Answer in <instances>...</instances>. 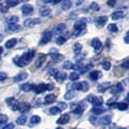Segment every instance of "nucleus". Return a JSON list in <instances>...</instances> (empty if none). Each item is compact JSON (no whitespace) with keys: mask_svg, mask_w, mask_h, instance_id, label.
Returning <instances> with one entry per match:
<instances>
[{"mask_svg":"<svg viewBox=\"0 0 129 129\" xmlns=\"http://www.w3.org/2000/svg\"><path fill=\"white\" fill-rule=\"evenodd\" d=\"M34 56H35V51L34 50L27 51L26 53H24L22 56H19V57L15 58L14 61H15V63L17 64L18 67H25V66H27V64L32 60Z\"/></svg>","mask_w":129,"mask_h":129,"instance_id":"1","label":"nucleus"},{"mask_svg":"<svg viewBox=\"0 0 129 129\" xmlns=\"http://www.w3.org/2000/svg\"><path fill=\"white\" fill-rule=\"evenodd\" d=\"M85 27H86V18H81L79 21H76L73 26V35L80 36L83 30H85Z\"/></svg>","mask_w":129,"mask_h":129,"instance_id":"2","label":"nucleus"},{"mask_svg":"<svg viewBox=\"0 0 129 129\" xmlns=\"http://www.w3.org/2000/svg\"><path fill=\"white\" fill-rule=\"evenodd\" d=\"M87 101L90 102L94 107H100L102 104L103 100H102V98H100V97H96L94 95H89L87 97Z\"/></svg>","mask_w":129,"mask_h":129,"instance_id":"3","label":"nucleus"},{"mask_svg":"<svg viewBox=\"0 0 129 129\" xmlns=\"http://www.w3.org/2000/svg\"><path fill=\"white\" fill-rule=\"evenodd\" d=\"M72 87L74 88L75 90H82V91H86L88 89V84L87 82L85 81H83V82H78V83H74Z\"/></svg>","mask_w":129,"mask_h":129,"instance_id":"4","label":"nucleus"},{"mask_svg":"<svg viewBox=\"0 0 129 129\" xmlns=\"http://www.w3.org/2000/svg\"><path fill=\"white\" fill-rule=\"evenodd\" d=\"M52 31L50 30H45V31H43V34H42V37H41V44H46L47 42H50L51 41V39H52Z\"/></svg>","mask_w":129,"mask_h":129,"instance_id":"5","label":"nucleus"},{"mask_svg":"<svg viewBox=\"0 0 129 129\" xmlns=\"http://www.w3.org/2000/svg\"><path fill=\"white\" fill-rule=\"evenodd\" d=\"M48 88H52V86L51 85H46V84H44V83H41V84H39V85H35V89L34 90L37 92V94H41V92L47 90Z\"/></svg>","mask_w":129,"mask_h":129,"instance_id":"6","label":"nucleus"},{"mask_svg":"<svg viewBox=\"0 0 129 129\" xmlns=\"http://www.w3.org/2000/svg\"><path fill=\"white\" fill-rule=\"evenodd\" d=\"M7 103L10 106V108H11L12 111L19 110V103L16 101L14 98H8V99H7Z\"/></svg>","mask_w":129,"mask_h":129,"instance_id":"7","label":"nucleus"},{"mask_svg":"<svg viewBox=\"0 0 129 129\" xmlns=\"http://www.w3.org/2000/svg\"><path fill=\"white\" fill-rule=\"evenodd\" d=\"M91 46L94 47V50L96 52H99L102 48V42L98 38H94L91 40Z\"/></svg>","mask_w":129,"mask_h":129,"instance_id":"8","label":"nucleus"},{"mask_svg":"<svg viewBox=\"0 0 129 129\" xmlns=\"http://www.w3.org/2000/svg\"><path fill=\"white\" fill-rule=\"evenodd\" d=\"M107 22H108V16H100V17L96 18V21H95L96 26L98 27V28L103 27L107 24Z\"/></svg>","mask_w":129,"mask_h":129,"instance_id":"9","label":"nucleus"},{"mask_svg":"<svg viewBox=\"0 0 129 129\" xmlns=\"http://www.w3.org/2000/svg\"><path fill=\"white\" fill-rule=\"evenodd\" d=\"M41 23L40 18H29V19H26L25 21V26L26 27H34V26H37Z\"/></svg>","mask_w":129,"mask_h":129,"instance_id":"10","label":"nucleus"},{"mask_svg":"<svg viewBox=\"0 0 129 129\" xmlns=\"http://www.w3.org/2000/svg\"><path fill=\"white\" fill-rule=\"evenodd\" d=\"M111 116L110 115H106V116H102V117H100L99 119H98V124H100V125H102V126H106V125H109L111 123Z\"/></svg>","mask_w":129,"mask_h":129,"instance_id":"11","label":"nucleus"},{"mask_svg":"<svg viewBox=\"0 0 129 129\" xmlns=\"http://www.w3.org/2000/svg\"><path fill=\"white\" fill-rule=\"evenodd\" d=\"M22 12L24 15H29L34 12V7L31 5H24L22 7Z\"/></svg>","mask_w":129,"mask_h":129,"instance_id":"12","label":"nucleus"},{"mask_svg":"<svg viewBox=\"0 0 129 129\" xmlns=\"http://www.w3.org/2000/svg\"><path fill=\"white\" fill-rule=\"evenodd\" d=\"M69 120H70V116L68 115V114H63V115H61V116H60V117L58 118L57 124H59V125H64V124L69 123Z\"/></svg>","mask_w":129,"mask_h":129,"instance_id":"13","label":"nucleus"},{"mask_svg":"<svg viewBox=\"0 0 129 129\" xmlns=\"http://www.w3.org/2000/svg\"><path fill=\"white\" fill-rule=\"evenodd\" d=\"M64 29H66V25H64V24H58V25L54 28V34L55 35H60L64 31Z\"/></svg>","mask_w":129,"mask_h":129,"instance_id":"14","label":"nucleus"},{"mask_svg":"<svg viewBox=\"0 0 129 129\" xmlns=\"http://www.w3.org/2000/svg\"><path fill=\"white\" fill-rule=\"evenodd\" d=\"M27 78H28V74L26 72H22V73H18L13 80H14V82H22V81L26 80Z\"/></svg>","mask_w":129,"mask_h":129,"instance_id":"15","label":"nucleus"},{"mask_svg":"<svg viewBox=\"0 0 129 129\" xmlns=\"http://www.w3.org/2000/svg\"><path fill=\"white\" fill-rule=\"evenodd\" d=\"M55 100H56V95L48 94V95L45 96V98H44V102L47 103V104H50V103H53Z\"/></svg>","mask_w":129,"mask_h":129,"instance_id":"16","label":"nucleus"},{"mask_svg":"<svg viewBox=\"0 0 129 129\" xmlns=\"http://www.w3.org/2000/svg\"><path fill=\"white\" fill-rule=\"evenodd\" d=\"M124 16H125V13L123 11H117V12H114L111 17H112V19H114V21H117V19H122Z\"/></svg>","mask_w":129,"mask_h":129,"instance_id":"17","label":"nucleus"},{"mask_svg":"<svg viewBox=\"0 0 129 129\" xmlns=\"http://www.w3.org/2000/svg\"><path fill=\"white\" fill-rule=\"evenodd\" d=\"M113 107H116L120 111H126L128 109V103L127 102H118V103L113 104Z\"/></svg>","mask_w":129,"mask_h":129,"instance_id":"18","label":"nucleus"},{"mask_svg":"<svg viewBox=\"0 0 129 129\" xmlns=\"http://www.w3.org/2000/svg\"><path fill=\"white\" fill-rule=\"evenodd\" d=\"M16 43H17V39L16 38L10 39V40H8V41L6 42V47L7 48H13L16 45Z\"/></svg>","mask_w":129,"mask_h":129,"instance_id":"19","label":"nucleus"},{"mask_svg":"<svg viewBox=\"0 0 129 129\" xmlns=\"http://www.w3.org/2000/svg\"><path fill=\"white\" fill-rule=\"evenodd\" d=\"M21 89L23 91H30L32 89H35V85H32V84H29V83H25L21 85Z\"/></svg>","mask_w":129,"mask_h":129,"instance_id":"20","label":"nucleus"},{"mask_svg":"<svg viewBox=\"0 0 129 129\" xmlns=\"http://www.w3.org/2000/svg\"><path fill=\"white\" fill-rule=\"evenodd\" d=\"M72 7V2L71 0H64V1L62 2V6H61V9L63 11H68L69 9H71Z\"/></svg>","mask_w":129,"mask_h":129,"instance_id":"21","label":"nucleus"},{"mask_svg":"<svg viewBox=\"0 0 129 129\" xmlns=\"http://www.w3.org/2000/svg\"><path fill=\"white\" fill-rule=\"evenodd\" d=\"M91 112L94 113V114H96V115H99V114H102V113L106 112V109H103L101 107H94L92 108V110H91Z\"/></svg>","mask_w":129,"mask_h":129,"instance_id":"22","label":"nucleus"},{"mask_svg":"<svg viewBox=\"0 0 129 129\" xmlns=\"http://www.w3.org/2000/svg\"><path fill=\"white\" fill-rule=\"evenodd\" d=\"M100 76H101V74H100V72L97 71V70L91 71L90 74H89V78H90V80H92V81H97V80L100 78Z\"/></svg>","mask_w":129,"mask_h":129,"instance_id":"23","label":"nucleus"},{"mask_svg":"<svg viewBox=\"0 0 129 129\" xmlns=\"http://www.w3.org/2000/svg\"><path fill=\"white\" fill-rule=\"evenodd\" d=\"M122 90H123V87H122L120 84H117V85L111 87V89H110V91L112 92V94H118V92H120Z\"/></svg>","mask_w":129,"mask_h":129,"instance_id":"24","label":"nucleus"},{"mask_svg":"<svg viewBox=\"0 0 129 129\" xmlns=\"http://www.w3.org/2000/svg\"><path fill=\"white\" fill-rule=\"evenodd\" d=\"M82 47H83L82 43L76 42V43H74V45H73V52L75 54H79L80 52H82Z\"/></svg>","mask_w":129,"mask_h":129,"instance_id":"25","label":"nucleus"},{"mask_svg":"<svg viewBox=\"0 0 129 129\" xmlns=\"http://www.w3.org/2000/svg\"><path fill=\"white\" fill-rule=\"evenodd\" d=\"M41 122V118H40V116L38 115H34L30 117V124L31 125H36V124H39Z\"/></svg>","mask_w":129,"mask_h":129,"instance_id":"26","label":"nucleus"},{"mask_svg":"<svg viewBox=\"0 0 129 129\" xmlns=\"http://www.w3.org/2000/svg\"><path fill=\"white\" fill-rule=\"evenodd\" d=\"M51 14V10L48 8H41L40 9V15L41 16H48Z\"/></svg>","mask_w":129,"mask_h":129,"instance_id":"27","label":"nucleus"},{"mask_svg":"<svg viewBox=\"0 0 129 129\" xmlns=\"http://www.w3.org/2000/svg\"><path fill=\"white\" fill-rule=\"evenodd\" d=\"M19 28H21V26L17 25V24H9L8 25V29L10 31H17L19 30Z\"/></svg>","mask_w":129,"mask_h":129,"instance_id":"28","label":"nucleus"},{"mask_svg":"<svg viewBox=\"0 0 129 129\" xmlns=\"http://www.w3.org/2000/svg\"><path fill=\"white\" fill-rule=\"evenodd\" d=\"M108 87H110V83H103V84H100L98 86V91H106L108 89Z\"/></svg>","mask_w":129,"mask_h":129,"instance_id":"29","label":"nucleus"},{"mask_svg":"<svg viewBox=\"0 0 129 129\" xmlns=\"http://www.w3.org/2000/svg\"><path fill=\"white\" fill-rule=\"evenodd\" d=\"M108 30L111 32H117L118 31V27L116 26V24H109L108 25Z\"/></svg>","mask_w":129,"mask_h":129,"instance_id":"30","label":"nucleus"},{"mask_svg":"<svg viewBox=\"0 0 129 129\" xmlns=\"http://www.w3.org/2000/svg\"><path fill=\"white\" fill-rule=\"evenodd\" d=\"M74 96H75L74 92L72 90H69V91H67L66 94H64V99L66 100H71V99L74 98Z\"/></svg>","mask_w":129,"mask_h":129,"instance_id":"31","label":"nucleus"},{"mask_svg":"<svg viewBox=\"0 0 129 129\" xmlns=\"http://www.w3.org/2000/svg\"><path fill=\"white\" fill-rule=\"evenodd\" d=\"M26 120H27L26 116L25 115H22V116H19V117L16 119V124H17V125H24V124L26 123Z\"/></svg>","mask_w":129,"mask_h":129,"instance_id":"32","label":"nucleus"},{"mask_svg":"<svg viewBox=\"0 0 129 129\" xmlns=\"http://www.w3.org/2000/svg\"><path fill=\"white\" fill-rule=\"evenodd\" d=\"M69 79L71 80V81H78L79 79H80V73H78V72H72V73L69 75Z\"/></svg>","mask_w":129,"mask_h":129,"instance_id":"33","label":"nucleus"},{"mask_svg":"<svg viewBox=\"0 0 129 129\" xmlns=\"http://www.w3.org/2000/svg\"><path fill=\"white\" fill-rule=\"evenodd\" d=\"M19 108H21L19 110H21L22 112H26V111H29L30 110V106L28 103H23L22 106L19 104Z\"/></svg>","mask_w":129,"mask_h":129,"instance_id":"34","label":"nucleus"},{"mask_svg":"<svg viewBox=\"0 0 129 129\" xmlns=\"http://www.w3.org/2000/svg\"><path fill=\"white\" fill-rule=\"evenodd\" d=\"M19 3V0H7V6L8 7H15Z\"/></svg>","mask_w":129,"mask_h":129,"instance_id":"35","label":"nucleus"},{"mask_svg":"<svg viewBox=\"0 0 129 129\" xmlns=\"http://www.w3.org/2000/svg\"><path fill=\"white\" fill-rule=\"evenodd\" d=\"M18 21V17L16 15H13V16H10L9 18H8V23L9 24H16Z\"/></svg>","mask_w":129,"mask_h":129,"instance_id":"36","label":"nucleus"},{"mask_svg":"<svg viewBox=\"0 0 129 129\" xmlns=\"http://www.w3.org/2000/svg\"><path fill=\"white\" fill-rule=\"evenodd\" d=\"M72 66H73V63H72L70 60H66L62 64V67L64 68V69H72Z\"/></svg>","mask_w":129,"mask_h":129,"instance_id":"37","label":"nucleus"},{"mask_svg":"<svg viewBox=\"0 0 129 129\" xmlns=\"http://www.w3.org/2000/svg\"><path fill=\"white\" fill-rule=\"evenodd\" d=\"M91 69V64H86V66H84L83 68H81V73H86Z\"/></svg>","mask_w":129,"mask_h":129,"instance_id":"38","label":"nucleus"},{"mask_svg":"<svg viewBox=\"0 0 129 129\" xmlns=\"http://www.w3.org/2000/svg\"><path fill=\"white\" fill-rule=\"evenodd\" d=\"M90 9L92 11H99L100 10V7H99V5L97 2H91L90 3Z\"/></svg>","mask_w":129,"mask_h":129,"instance_id":"39","label":"nucleus"},{"mask_svg":"<svg viewBox=\"0 0 129 129\" xmlns=\"http://www.w3.org/2000/svg\"><path fill=\"white\" fill-rule=\"evenodd\" d=\"M50 73H51V75H53V76H55V78H57V76L59 75V71H58L57 68H53V69L50 70Z\"/></svg>","mask_w":129,"mask_h":129,"instance_id":"40","label":"nucleus"},{"mask_svg":"<svg viewBox=\"0 0 129 129\" xmlns=\"http://www.w3.org/2000/svg\"><path fill=\"white\" fill-rule=\"evenodd\" d=\"M59 112H60V110H59L57 107H53V108L50 109V113H51L52 115H56V114H58Z\"/></svg>","mask_w":129,"mask_h":129,"instance_id":"41","label":"nucleus"},{"mask_svg":"<svg viewBox=\"0 0 129 129\" xmlns=\"http://www.w3.org/2000/svg\"><path fill=\"white\" fill-rule=\"evenodd\" d=\"M102 68L104 70H110L111 69V62L110 61H103L102 62Z\"/></svg>","mask_w":129,"mask_h":129,"instance_id":"42","label":"nucleus"},{"mask_svg":"<svg viewBox=\"0 0 129 129\" xmlns=\"http://www.w3.org/2000/svg\"><path fill=\"white\" fill-rule=\"evenodd\" d=\"M64 42H66V38H63V37H58L56 39V43H57L58 45H62Z\"/></svg>","mask_w":129,"mask_h":129,"instance_id":"43","label":"nucleus"},{"mask_svg":"<svg viewBox=\"0 0 129 129\" xmlns=\"http://www.w3.org/2000/svg\"><path fill=\"white\" fill-rule=\"evenodd\" d=\"M8 122V116L7 115H0V125H5Z\"/></svg>","mask_w":129,"mask_h":129,"instance_id":"44","label":"nucleus"},{"mask_svg":"<svg viewBox=\"0 0 129 129\" xmlns=\"http://www.w3.org/2000/svg\"><path fill=\"white\" fill-rule=\"evenodd\" d=\"M51 58L52 59H54V60H59L60 58H61V55L58 54V53H56V54H51Z\"/></svg>","mask_w":129,"mask_h":129,"instance_id":"45","label":"nucleus"},{"mask_svg":"<svg viewBox=\"0 0 129 129\" xmlns=\"http://www.w3.org/2000/svg\"><path fill=\"white\" fill-rule=\"evenodd\" d=\"M57 108L59 109L60 111L64 110V109H67V103H64V102H59V103L57 104Z\"/></svg>","mask_w":129,"mask_h":129,"instance_id":"46","label":"nucleus"},{"mask_svg":"<svg viewBox=\"0 0 129 129\" xmlns=\"http://www.w3.org/2000/svg\"><path fill=\"white\" fill-rule=\"evenodd\" d=\"M7 78H8V75H7L6 72H0V82H2V81H5Z\"/></svg>","mask_w":129,"mask_h":129,"instance_id":"47","label":"nucleus"},{"mask_svg":"<svg viewBox=\"0 0 129 129\" xmlns=\"http://www.w3.org/2000/svg\"><path fill=\"white\" fill-rule=\"evenodd\" d=\"M1 129H14V125L13 124H7Z\"/></svg>","mask_w":129,"mask_h":129,"instance_id":"48","label":"nucleus"},{"mask_svg":"<svg viewBox=\"0 0 129 129\" xmlns=\"http://www.w3.org/2000/svg\"><path fill=\"white\" fill-rule=\"evenodd\" d=\"M107 5H108L109 7H114V6L116 5V0H108Z\"/></svg>","mask_w":129,"mask_h":129,"instance_id":"49","label":"nucleus"},{"mask_svg":"<svg viewBox=\"0 0 129 129\" xmlns=\"http://www.w3.org/2000/svg\"><path fill=\"white\" fill-rule=\"evenodd\" d=\"M44 59H45V57H44L43 55H41V57H40V60L38 59V61H37V67H40V66H41V63H42V61H43Z\"/></svg>","mask_w":129,"mask_h":129,"instance_id":"50","label":"nucleus"},{"mask_svg":"<svg viewBox=\"0 0 129 129\" xmlns=\"http://www.w3.org/2000/svg\"><path fill=\"white\" fill-rule=\"evenodd\" d=\"M122 67L124 69H129V60H126V61L122 64Z\"/></svg>","mask_w":129,"mask_h":129,"instance_id":"51","label":"nucleus"},{"mask_svg":"<svg viewBox=\"0 0 129 129\" xmlns=\"http://www.w3.org/2000/svg\"><path fill=\"white\" fill-rule=\"evenodd\" d=\"M84 2V0H76V2H75V6H81V5H82V3Z\"/></svg>","mask_w":129,"mask_h":129,"instance_id":"52","label":"nucleus"},{"mask_svg":"<svg viewBox=\"0 0 129 129\" xmlns=\"http://www.w3.org/2000/svg\"><path fill=\"white\" fill-rule=\"evenodd\" d=\"M124 42L127 43V44H129V36H126V37L124 38Z\"/></svg>","mask_w":129,"mask_h":129,"instance_id":"53","label":"nucleus"},{"mask_svg":"<svg viewBox=\"0 0 129 129\" xmlns=\"http://www.w3.org/2000/svg\"><path fill=\"white\" fill-rule=\"evenodd\" d=\"M42 1H43L44 3H50V2L53 1V0H42Z\"/></svg>","mask_w":129,"mask_h":129,"instance_id":"54","label":"nucleus"},{"mask_svg":"<svg viewBox=\"0 0 129 129\" xmlns=\"http://www.w3.org/2000/svg\"><path fill=\"white\" fill-rule=\"evenodd\" d=\"M2 39H3V35H1V34H0V42L2 41Z\"/></svg>","mask_w":129,"mask_h":129,"instance_id":"55","label":"nucleus"},{"mask_svg":"<svg viewBox=\"0 0 129 129\" xmlns=\"http://www.w3.org/2000/svg\"><path fill=\"white\" fill-rule=\"evenodd\" d=\"M2 52H3V48H2L1 46H0V54H1V53H2Z\"/></svg>","mask_w":129,"mask_h":129,"instance_id":"56","label":"nucleus"},{"mask_svg":"<svg viewBox=\"0 0 129 129\" xmlns=\"http://www.w3.org/2000/svg\"><path fill=\"white\" fill-rule=\"evenodd\" d=\"M0 10H3V9H2V5H1V3H0Z\"/></svg>","mask_w":129,"mask_h":129,"instance_id":"57","label":"nucleus"},{"mask_svg":"<svg viewBox=\"0 0 129 129\" xmlns=\"http://www.w3.org/2000/svg\"><path fill=\"white\" fill-rule=\"evenodd\" d=\"M127 100L129 101V92H128V95H127Z\"/></svg>","mask_w":129,"mask_h":129,"instance_id":"58","label":"nucleus"},{"mask_svg":"<svg viewBox=\"0 0 129 129\" xmlns=\"http://www.w3.org/2000/svg\"><path fill=\"white\" fill-rule=\"evenodd\" d=\"M56 129H63V128H61V127H57V128H56Z\"/></svg>","mask_w":129,"mask_h":129,"instance_id":"59","label":"nucleus"},{"mask_svg":"<svg viewBox=\"0 0 129 129\" xmlns=\"http://www.w3.org/2000/svg\"><path fill=\"white\" fill-rule=\"evenodd\" d=\"M127 36H129V30H128V31H127Z\"/></svg>","mask_w":129,"mask_h":129,"instance_id":"60","label":"nucleus"},{"mask_svg":"<svg viewBox=\"0 0 129 129\" xmlns=\"http://www.w3.org/2000/svg\"><path fill=\"white\" fill-rule=\"evenodd\" d=\"M117 129H125V128H117Z\"/></svg>","mask_w":129,"mask_h":129,"instance_id":"61","label":"nucleus"}]
</instances>
